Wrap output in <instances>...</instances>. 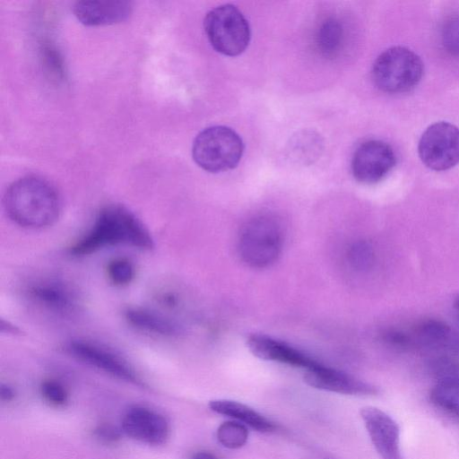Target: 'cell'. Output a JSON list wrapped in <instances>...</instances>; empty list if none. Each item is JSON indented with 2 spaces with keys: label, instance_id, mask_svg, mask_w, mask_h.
<instances>
[{
  "label": "cell",
  "instance_id": "6da1fadb",
  "mask_svg": "<svg viewBox=\"0 0 459 459\" xmlns=\"http://www.w3.org/2000/svg\"><path fill=\"white\" fill-rule=\"evenodd\" d=\"M4 207L16 224L44 228L59 217L61 201L56 188L38 177H25L12 183L4 196Z\"/></svg>",
  "mask_w": 459,
  "mask_h": 459
},
{
  "label": "cell",
  "instance_id": "7a4b0ae2",
  "mask_svg": "<svg viewBox=\"0 0 459 459\" xmlns=\"http://www.w3.org/2000/svg\"><path fill=\"white\" fill-rule=\"evenodd\" d=\"M116 245L151 249L153 239L132 212L120 205H110L100 212L92 228L71 247V254L84 255Z\"/></svg>",
  "mask_w": 459,
  "mask_h": 459
},
{
  "label": "cell",
  "instance_id": "3957f363",
  "mask_svg": "<svg viewBox=\"0 0 459 459\" xmlns=\"http://www.w3.org/2000/svg\"><path fill=\"white\" fill-rule=\"evenodd\" d=\"M283 245L281 224L273 217L259 215L242 227L238 249L243 262L252 268H265L280 256Z\"/></svg>",
  "mask_w": 459,
  "mask_h": 459
},
{
  "label": "cell",
  "instance_id": "277c9868",
  "mask_svg": "<svg viewBox=\"0 0 459 459\" xmlns=\"http://www.w3.org/2000/svg\"><path fill=\"white\" fill-rule=\"evenodd\" d=\"M244 144L240 136L225 126L201 131L194 140L192 156L203 169L218 173L235 168L241 160Z\"/></svg>",
  "mask_w": 459,
  "mask_h": 459
},
{
  "label": "cell",
  "instance_id": "5b68a950",
  "mask_svg": "<svg viewBox=\"0 0 459 459\" xmlns=\"http://www.w3.org/2000/svg\"><path fill=\"white\" fill-rule=\"evenodd\" d=\"M423 69L420 57L412 50L404 47H392L375 60L372 79L382 91L403 93L420 82Z\"/></svg>",
  "mask_w": 459,
  "mask_h": 459
},
{
  "label": "cell",
  "instance_id": "8992f818",
  "mask_svg": "<svg viewBox=\"0 0 459 459\" xmlns=\"http://www.w3.org/2000/svg\"><path fill=\"white\" fill-rule=\"evenodd\" d=\"M204 27L212 48L225 56H238L249 44L251 33L248 22L233 4H221L209 11Z\"/></svg>",
  "mask_w": 459,
  "mask_h": 459
},
{
  "label": "cell",
  "instance_id": "52a82bcc",
  "mask_svg": "<svg viewBox=\"0 0 459 459\" xmlns=\"http://www.w3.org/2000/svg\"><path fill=\"white\" fill-rule=\"evenodd\" d=\"M418 152L421 161L433 170H446L459 162V128L440 121L421 134Z\"/></svg>",
  "mask_w": 459,
  "mask_h": 459
},
{
  "label": "cell",
  "instance_id": "ba28073f",
  "mask_svg": "<svg viewBox=\"0 0 459 459\" xmlns=\"http://www.w3.org/2000/svg\"><path fill=\"white\" fill-rule=\"evenodd\" d=\"M393 148L380 140H368L354 152L351 171L355 179L363 184L382 180L395 165Z\"/></svg>",
  "mask_w": 459,
  "mask_h": 459
},
{
  "label": "cell",
  "instance_id": "9c48e42d",
  "mask_svg": "<svg viewBox=\"0 0 459 459\" xmlns=\"http://www.w3.org/2000/svg\"><path fill=\"white\" fill-rule=\"evenodd\" d=\"M68 351L78 359L119 379L140 384L128 362L114 351L90 341L76 340L68 344Z\"/></svg>",
  "mask_w": 459,
  "mask_h": 459
},
{
  "label": "cell",
  "instance_id": "30bf717a",
  "mask_svg": "<svg viewBox=\"0 0 459 459\" xmlns=\"http://www.w3.org/2000/svg\"><path fill=\"white\" fill-rule=\"evenodd\" d=\"M359 414L379 456L382 459H403L400 450V429L394 419L373 406L361 408Z\"/></svg>",
  "mask_w": 459,
  "mask_h": 459
},
{
  "label": "cell",
  "instance_id": "8fae6325",
  "mask_svg": "<svg viewBox=\"0 0 459 459\" xmlns=\"http://www.w3.org/2000/svg\"><path fill=\"white\" fill-rule=\"evenodd\" d=\"M121 429L134 440L158 446L166 442L169 424L160 413L143 406H134L124 414Z\"/></svg>",
  "mask_w": 459,
  "mask_h": 459
},
{
  "label": "cell",
  "instance_id": "7c38bea8",
  "mask_svg": "<svg viewBox=\"0 0 459 459\" xmlns=\"http://www.w3.org/2000/svg\"><path fill=\"white\" fill-rule=\"evenodd\" d=\"M304 381L313 388L342 394L372 395L377 394L376 386L319 362L306 369Z\"/></svg>",
  "mask_w": 459,
  "mask_h": 459
},
{
  "label": "cell",
  "instance_id": "4fadbf2b",
  "mask_svg": "<svg viewBox=\"0 0 459 459\" xmlns=\"http://www.w3.org/2000/svg\"><path fill=\"white\" fill-rule=\"evenodd\" d=\"M250 352L264 360L308 369L318 362L299 350L271 336L254 333L247 339Z\"/></svg>",
  "mask_w": 459,
  "mask_h": 459
},
{
  "label": "cell",
  "instance_id": "5bb4252c",
  "mask_svg": "<svg viewBox=\"0 0 459 459\" xmlns=\"http://www.w3.org/2000/svg\"><path fill=\"white\" fill-rule=\"evenodd\" d=\"M73 11L76 18L85 25H105L126 20L132 12L128 1H78Z\"/></svg>",
  "mask_w": 459,
  "mask_h": 459
},
{
  "label": "cell",
  "instance_id": "9a60e30c",
  "mask_svg": "<svg viewBox=\"0 0 459 459\" xmlns=\"http://www.w3.org/2000/svg\"><path fill=\"white\" fill-rule=\"evenodd\" d=\"M209 408L215 413L224 415L247 427L262 432H271L274 424L253 408L232 400L216 399L209 402Z\"/></svg>",
  "mask_w": 459,
  "mask_h": 459
},
{
  "label": "cell",
  "instance_id": "2e32d148",
  "mask_svg": "<svg viewBox=\"0 0 459 459\" xmlns=\"http://www.w3.org/2000/svg\"><path fill=\"white\" fill-rule=\"evenodd\" d=\"M29 292L38 303L56 312L69 313L76 307L74 294L66 286L57 281L37 282L30 288Z\"/></svg>",
  "mask_w": 459,
  "mask_h": 459
},
{
  "label": "cell",
  "instance_id": "e0dca14e",
  "mask_svg": "<svg viewBox=\"0 0 459 459\" xmlns=\"http://www.w3.org/2000/svg\"><path fill=\"white\" fill-rule=\"evenodd\" d=\"M126 317L131 325L154 333L171 336L180 331L174 321L150 309L132 307L126 310Z\"/></svg>",
  "mask_w": 459,
  "mask_h": 459
},
{
  "label": "cell",
  "instance_id": "ac0fdd59",
  "mask_svg": "<svg viewBox=\"0 0 459 459\" xmlns=\"http://www.w3.org/2000/svg\"><path fill=\"white\" fill-rule=\"evenodd\" d=\"M345 39L344 28L336 18L325 20L317 29L316 46L325 57H334L342 50Z\"/></svg>",
  "mask_w": 459,
  "mask_h": 459
},
{
  "label": "cell",
  "instance_id": "d6986e66",
  "mask_svg": "<svg viewBox=\"0 0 459 459\" xmlns=\"http://www.w3.org/2000/svg\"><path fill=\"white\" fill-rule=\"evenodd\" d=\"M430 400L437 408L459 418V378L442 377L431 389Z\"/></svg>",
  "mask_w": 459,
  "mask_h": 459
},
{
  "label": "cell",
  "instance_id": "ffe728a7",
  "mask_svg": "<svg viewBox=\"0 0 459 459\" xmlns=\"http://www.w3.org/2000/svg\"><path fill=\"white\" fill-rule=\"evenodd\" d=\"M322 151V140L313 131H302L292 137L289 143L290 157L301 164H309L317 159Z\"/></svg>",
  "mask_w": 459,
  "mask_h": 459
},
{
  "label": "cell",
  "instance_id": "44dd1931",
  "mask_svg": "<svg viewBox=\"0 0 459 459\" xmlns=\"http://www.w3.org/2000/svg\"><path fill=\"white\" fill-rule=\"evenodd\" d=\"M248 434V429L243 423L228 420L218 427L216 437L222 446L229 449H238L246 445Z\"/></svg>",
  "mask_w": 459,
  "mask_h": 459
},
{
  "label": "cell",
  "instance_id": "7402d4cb",
  "mask_svg": "<svg viewBox=\"0 0 459 459\" xmlns=\"http://www.w3.org/2000/svg\"><path fill=\"white\" fill-rule=\"evenodd\" d=\"M449 333L448 325L435 319L423 321L416 328V333L420 341L430 344L443 342Z\"/></svg>",
  "mask_w": 459,
  "mask_h": 459
},
{
  "label": "cell",
  "instance_id": "603a6c76",
  "mask_svg": "<svg viewBox=\"0 0 459 459\" xmlns=\"http://www.w3.org/2000/svg\"><path fill=\"white\" fill-rule=\"evenodd\" d=\"M441 44L452 56H459V13L449 16L441 28Z\"/></svg>",
  "mask_w": 459,
  "mask_h": 459
},
{
  "label": "cell",
  "instance_id": "cb8c5ba5",
  "mask_svg": "<svg viewBox=\"0 0 459 459\" xmlns=\"http://www.w3.org/2000/svg\"><path fill=\"white\" fill-rule=\"evenodd\" d=\"M108 275L113 283L125 285L133 280L134 266L128 259L117 258L108 264Z\"/></svg>",
  "mask_w": 459,
  "mask_h": 459
},
{
  "label": "cell",
  "instance_id": "d4e9b609",
  "mask_svg": "<svg viewBox=\"0 0 459 459\" xmlns=\"http://www.w3.org/2000/svg\"><path fill=\"white\" fill-rule=\"evenodd\" d=\"M351 264L357 269L370 267L374 260V253L371 247L365 242L355 244L349 253Z\"/></svg>",
  "mask_w": 459,
  "mask_h": 459
},
{
  "label": "cell",
  "instance_id": "484cf974",
  "mask_svg": "<svg viewBox=\"0 0 459 459\" xmlns=\"http://www.w3.org/2000/svg\"><path fill=\"white\" fill-rule=\"evenodd\" d=\"M43 397L54 405H64L67 402V392L57 381L46 380L40 386Z\"/></svg>",
  "mask_w": 459,
  "mask_h": 459
},
{
  "label": "cell",
  "instance_id": "4316f807",
  "mask_svg": "<svg viewBox=\"0 0 459 459\" xmlns=\"http://www.w3.org/2000/svg\"><path fill=\"white\" fill-rule=\"evenodd\" d=\"M122 429L117 427L103 423L95 428L94 436L100 441L105 443H114L118 441L122 436Z\"/></svg>",
  "mask_w": 459,
  "mask_h": 459
},
{
  "label": "cell",
  "instance_id": "83f0119b",
  "mask_svg": "<svg viewBox=\"0 0 459 459\" xmlns=\"http://www.w3.org/2000/svg\"><path fill=\"white\" fill-rule=\"evenodd\" d=\"M15 396V391L12 386L7 384H1L0 385V397L4 402H10Z\"/></svg>",
  "mask_w": 459,
  "mask_h": 459
},
{
  "label": "cell",
  "instance_id": "f1b7e54d",
  "mask_svg": "<svg viewBox=\"0 0 459 459\" xmlns=\"http://www.w3.org/2000/svg\"><path fill=\"white\" fill-rule=\"evenodd\" d=\"M191 459H218L216 455L208 451H199Z\"/></svg>",
  "mask_w": 459,
  "mask_h": 459
},
{
  "label": "cell",
  "instance_id": "f546056e",
  "mask_svg": "<svg viewBox=\"0 0 459 459\" xmlns=\"http://www.w3.org/2000/svg\"><path fill=\"white\" fill-rule=\"evenodd\" d=\"M1 328L2 332H6L13 334L20 333V330L16 326H13V325H10L8 322L4 321H2Z\"/></svg>",
  "mask_w": 459,
  "mask_h": 459
},
{
  "label": "cell",
  "instance_id": "4dcf8cb0",
  "mask_svg": "<svg viewBox=\"0 0 459 459\" xmlns=\"http://www.w3.org/2000/svg\"><path fill=\"white\" fill-rule=\"evenodd\" d=\"M455 307L457 309V311L459 312V297H457L455 300Z\"/></svg>",
  "mask_w": 459,
  "mask_h": 459
}]
</instances>
